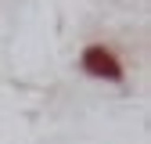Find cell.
Instances as JSON below:
<instances>
[{
  "label": "cell",
  "mask_w": 151,
  "mask_h": 144,
  "mask_svg": "<svg viewBox=\"0 0 151 144\" xmlns=\"http://www.w3.org/2000/svg\"><path fill=\"white\" fill-rule=\"evenodd\" d=\"M79 68L93 79H108V83H119L122 79V61L115 58V50H108L104 43H90L79 54Z\"/></svg>",
  "instance_id": "cell-1"
}]
</instances>
